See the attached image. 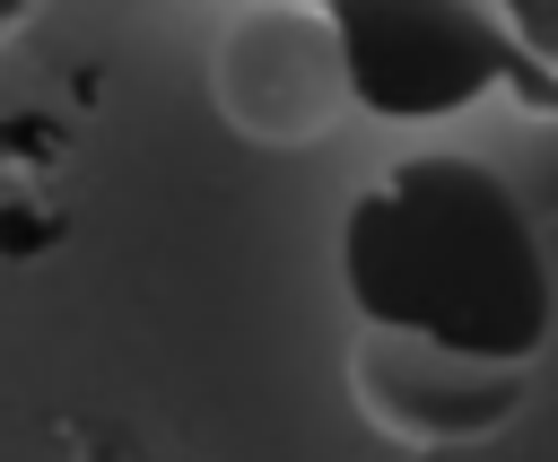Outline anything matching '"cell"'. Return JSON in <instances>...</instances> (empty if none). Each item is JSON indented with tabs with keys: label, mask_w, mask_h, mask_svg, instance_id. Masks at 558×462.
Masks as SVG:
<instances>
[{
	"label": "cell",
	"mask_w": 558,
	"mask_h": 462,
	"mask_svg": "<svg viewBox=\"0 0 558 462\" xmlns=\"http://www.w3.org/2000/svg\"><path fill=\"white\" fill-rule=\"evenodd\" d=\"M340 26V61L357 113L375 122H453L497 96L523 61L488 0H323Z\"/></svg>",
	"instance_id": "7a4b0ae2"
},
{
	"label": "cell",
	"mask_w": 558,
	"mask_h": 462,
	"mask_svg": "<svg viewBox=\"0 0 558 462\" xmlns=\"http://www.w3.org/2000/svg\"><path fill=\"white\" fill-rule=\"evenodd\" d=\"M523 384H532V366H488V357H462V349H436V340H401V331H366V323H357V349H349L357 410L401 445L497 436L523 410Z\"/></svg>",
	"instance_id": "277c9868"
},
{
	"label": "cell",
	"mask_w": 558,
	"mask_h": 462,
	"mask_svg": "<svg viewBox=\"0 0 558 462\" xmlns=\"http://www.w3.org/2000/svg\"><path fill=\"white\" fill-rule=\"evenodd\" d=\"M497 17H506V35L523 44V61H541L549 78H558V0H488Z\"/></svg>",
	"instance_id": "5b68a950"
},
{
	"label": "cell",
	"mask_w": 558,
	"mask_h": 462,
	"mask_svg": "<svg viewBox=\"0 0 558 462\" xmlns=\"http://www.w3.org/2000/svg\"><path fill=\"white\" fill-rule=\"evenodd\" d=\"M209 96L253 148H314L357 105L331 9H305V0L244 9L209 52Z\"/></svg>",
	"instance_id": "3957f363"
},
{
	"label": "cell",
	"mask_w": 558,
	"mask_h": 462,
	"mask_svg": "<svg viewBox=\"0 0 558 462\" xmlns=\"http://www.w3.org/2000/svg\"><path fill=\"white\" fill-rule=\"evenodd\" d=\"M340 296L366 331L436 340L488 366H532L558 323V279L523 192L480 157H401L340 218Z\"/></svg>",
	"instance_id": "6da1fadb"
}]
</instances>
